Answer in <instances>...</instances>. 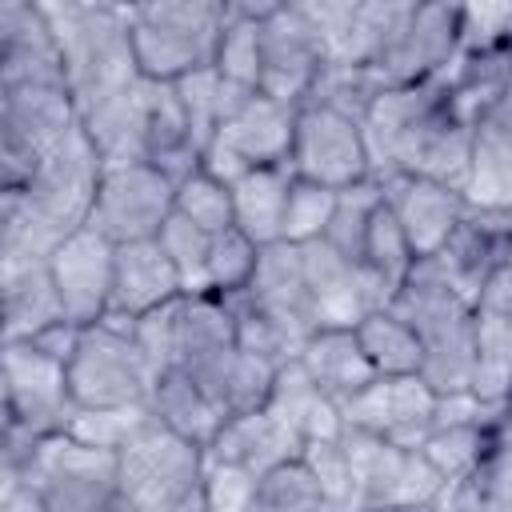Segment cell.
I'll list each match as a JSON object with an SVG mask.
<instances>
[{
  "instance_id": "cell-1",
  "label": "cell",
  "mask_w": 512,
  "mask_h": 512,
  "mask_svg": "<svg viewBox=\"0 0 512 512\" xmlns=\"http://www.w3.org/2000/svg\"><path fill=\"white\" fill-rule=\"evenodd\" d=\"M372 172L380 176H428L448 188H468L476 124L460 116L448 80L384 88L364 116Z\"/></svg>"
},
{
  "instance_id": "cell-2",
  "label": "cell",
  "mask_w": 512,
  "mask_h": 512,
  "mask_svg": "<svg viewBox=\"0 0 512 512\" xmlns=\"http://www.w3.org/2000/svg\"><path fill=\"white\" fill-rule=\"evenodd\" d=\"M44 12L64 56L68 96L76 100L80 116L140 80L128 4L64 0V4H44Z\"/></svg>"
},
{
  "instance_id": "cell-3",
  "label": "cell",
  "mask_w": 512,
  "mask_h": 512,
  "mask_svg": "<svg viewBox=\"0 0 512 512\" xmlns=\"http://www.w3.org/2000/svg\"><path fill=\"white\" fill-rule=\"evenodd\" d=\"M392 308L412 324L424 368L420 380L436 392H468L472 368H476V328H472V300L460 296L432 260H416L400 292L392 296Z\"/></svg>"
},
{
  "instance_id": "cell-4",
  "label": "cell",
  "mask_w": 512,
  "mask_h": 512,
  "mask_svg": "<svg viewBox=\"0 0 512 512\" xmlns=\"http://www.w3.org/2000/svg\"><path fill=\"white\" fill-rule=\"evenodd\" d=\"M228 24V4L212 0H152L128 4L136 68L152 84H176L216 68V48Z\"/></svg>"
},
{
  "instance_id": "cell-5",
  "label": "cell",
  "mask_w": 512,
  "mask_h": 512,
  "mask_svg": "<svg viewBox=\"0 0 512 512\" xmlns=\"http://www.w3.org/2000/svg\"><path fill=\"white\" fill-rule=\"evenodd\" d=\"M160 368L136 340V324L104 316L100 324L80 328L68 356V392L76 408H144Z\"/></svg>"
},
{
  "instance_id": "cell-6",
  "label": "cell",
  "mask_w": 512,
  "mask_h": 512,
  "mask_svg": "<svg viewBox=\"0 0 512 512\" xmlns=\"http://www.w3.org/2000/svg\"><path fill=\"white\" fill-rule=\"evenodd\" d=\"M296 132V108L220 76V128L204 148L200 168L224 184H236L252 168L288 164Z\"/></svg>"
},
{
  "instance_id": "cell-7",
  "label": "cell",
  "mask_w": 512,
  "mask_h": 512,
  "mask_svg": "<svg viewBox=\"0 0 512 512\" xmlns=\"http://www.w3.org/2000/svg\"><path fill=\"white\" fill-rule=\"evenodd\" d=\"M208 452L152 420L120 452L124 512H208Z\"/></svg>"
},
{
  "instance_id": "cell-8",
  "label": "cell",
  "mask_w": 512,
  "mask_h": 512,
  "mask_svg": "<svg viewBox=\"0 0 512 512\" xmlns=\"http://www.w3.org/2000/svg\"><path fill=\"white\" fill-rule=\"evenodd\" d=\"M20 480L44 496L48 512H124L120 452L92 448L72 432L40 440Z\"/></svg>"
},
{
  "instance_id": "cell-9",
  "label": "cell",
  "mask_w": 512,
  "mask_h": 512,
  "mask_svg": "<svg viewBox=\"0 0 512 512\" xmlns=\"http://www.w3.org/2000/svg\"><path fill=\"white\" fill-rule=\"evenodd\" d=\"M80 128L68 88H4L0 92V168L4 188H24L40 160Z\"/></svg>"
},
{
  "instance_id": "cell-10",
  "label": "cell",
  "mask_w": 512,
  "mask_h": 512,
  "mask_svg": "<svg viewBox=\"0 0 512 512\" xmlns=\"http://www.w3.org/2000/svg\"><path fill=\"white\" fill-rule=\"evenodd\" d=\"M288 168L300 180L324 184L332 192H344L352 184L372 180V152L364 136V120L336 112L320 100H304L296 108V132H292V156Z\"/></svg>"
},
{
  "instance_id": "cell-11",
  "label": "cell",
  "mask_w": 512,
  "mask_h": 512,
  "mask_svg": "<svg viewBox=\"0 0 512 512\" xmlns=\"http://www.w3.org/2000/svg\"><path fill=\"white\" fill-rule=\"evenodd\" d=\"M172 212H176V180L164 168L136 160V164L104 168L88 228H96L104 240L120 248V244L156 240L172 220Z\"/></svg>"
},
{
  "instance_id": "cell-12",
  "label": "cell",
  "mask_w": 512,
  "mask_h": 512,
  "mask_svg": "<svg viewBox=\"0 0 512 512\" xmlns=\"http://www.w3.org/2000/svg\"><path fill=\"white\" fill-rule=\"evenodd\" d=\"M76 416L68 392V364L32 340L4 344V428H20L36 440L68 432Z\"/></svg>"
},
{
  "instance_id": "cell-13",
  "label": "cell",
  "mask_w": 512,
  "mask_h": 512,
  "mask_svg": "<svg viewBox=\"0 0 512 512\" xmlns=\"http://www.w3.org/2000/svg\"><path fill=\"white\" fill-rule=\"evenodd\" d=\"M328 68L324 36L308 4H272L260 20V92L300 108Z\"/></svg>"
},
{
  "instance_id": "cell-14",
  "label": "cell",
  "mask_w": 512,
  "mask_h": 512,
  "mask_svg": "<svg viewBox=\"0 0 512 512\" xmlns=\"http://www.w3.org/2000/svg\"><path fill=\"white\" fill-rule=\"evenodd\" d=\"M344 448L356 476V508H416L440 504L444 476L420 448H400L380 436L344 428Z\"/></svg>"
},
{
  "instance_id": "cell-15",
  "label": "cell",
  "mask_w": 512,
  "mask_h": 512,
  "mask_svg": "<svg viewBox=\"0 0 512 512\" xmlns=\"http://www.w3.org/2000/svg\"><path fill=\"white\" fill-rule=\"evenodd\" d=\"M460 56V4H412L408 20L368 68L380 88H408L448 76Z\"/></svg>"
},
{
  "instance_id": "cell-16",
  "label": "cell",
  "mask_w": 512,
  "mask_h": 512,
  "mask_svg": "<svg viewBox=\"0 0 512 512\" xmlns=\"http://www.w3.org/2000/svg\"><path fill=\"white\" fill-rule=\"evenodd\" d=\"M104 176V160L96 156L92 140L84 136V128H76L68 140H60L40 168L32 172V180L20 188L56 228L76 232L88 224L92 216V200Z\"/></svg>"
},
{
  "instance_id": "cell-17",
  "label": "cell",
  "mask_w": 512,
  "mask_h": 512,
  "mask_svg": "<svg viewBox=\"0 0 512 512\" xmlns=\"http://www.w3.org/2000/svg\"><path fill=\"white\" fill-rule=\"evenodd\" d=\"M436 392L420 376H376L360 396H352L340 416L344 428L380 436L400 448H420L436 420Z\"/></svg>"
},
{
  "instance_id": "cell-18",
  "label": "cell",
  "mask_w": 512,
  "mask_h": 512,
  "mask_svg": "<svg viewBox=\"0 0 512 512\" xmlns=\"http://www.w3.org/2000/svg\"><path fill=\"white\" fill-rule=\"evenodd\" d=\"M440 276L468 300L480 296V288L512 264V208H484L468 204L452 236L436 256H428Z\"/></svg>"
},
{
  "instance_id": "cell-19",
  "label": "cell",
  "mask_w": 512,
  "mask_h": 512,
  "mask_svg": "<svg viewBox=\"0 0 512 512\" xmlns=\"http://www.w3.org/2000/svg\"><path fill=\"white\" fill-rule=\"evenodd\" d=\"M52 284L60 292L64 316L76 328L100 324L112 308V276H116V244L104 240L96 228H76L52 256H48Z\"/></svg>"
},
{
  "instance_id": "cell-20",
  "label": "cell",
  "mask_w": 512,
  "mask_h": 512,
  "mask_svg": "<svg viewBox=\"0 0 512 512\" xmlns=\"http://www.w3.org/2000/svg\"><path fill=\"white\" fill-rule=\"evenodd\" d=\"M4 88H68L64 56L44 4H0V92Z\"/></svg>"
},
{
  "instance_id": "cell-21",
  "label": "cell",
  "mask_w": 512,
  "mask_h": 512,
  "mask_svg": "<svg viewBox=\"0 0 512 512\" xmlns=\"http://www.w3.org/2000/svg\"><path fill=\"white\" fill-rule=\"evenodd\" d=\"M300 252H304V276L312 288L320 328H356L368 312L392 304V292L364 264L344 260L324 240H312Z\"/></svg>"
},
{
  "instance_id": "cell-22",
  "label": "cell",
  "mask_w": 512,
  "mask_h": 512,
  "mask_svg": "<svg viewBox=\"0 0 512 512\" xmlns=\"http://www.w3.org/2000/svg\"><path fill=\"white\" fill-rule=\"evenodd\" d=\"M244 296L292 340L296 356H300L304 340L320 328L316 304H312V288H308V276H304V252L296 244H288V240H280V244L260 252L256 276L244 288Z\"/></svg>"
},
{
  "instance_id": "cell-23",
  "label": "cell",
  "mask_w": 512,
  "mask_h": 512,
  "mask_svg": "<svg viewBox=\"0 0 512 512\" xmlns=\"http://www.w3.org/2000/svg\"><path fill=\"white\" fill-rule=\"evenodd\" d=\"M380 188H384V204L400 220V228L420 260H428L444 248V240L452 236V228L460 224V216L468 208L460 188H448L428 176L396 172V176H380Z\"/></svg>"
},
{
  "instance_id": "cell-24",
  "label": "cell",
  "mask_w": 512,
  "mask_h": 512,
  "mask_svg": "<svg viewBox=\"0 0 512 512\" xmlns=\"http://www.w3.org/2000/svg\"><path fill=\"white\" fill-rule=\"evenodd\" d=\"M184 296V280L164 252L160 240H140V244H120L116 248V276H112V308L108 316H120L128 324L144 320L148 312L172 304Z\"/></svg>"
},
{
  "instance_id": "cell-25",
  "label": "cell",
  "mask_w": 512,
  "mask_h": 512,
  "mask_svg": "<svg viewBox=\"0 0 512 512\" xmlns=\"http://www.w3.org/2000/svg\"><path fill=\"white\" fill-rule=\"evenodd\" d=\"M204 452H208V460L240 464V468H248V472H256V476H264V472H272V468H280V464L304 456V444H300V436H296L288 424H280L268 408H252V412L228 416V420L220 424L216 440H212Z\"/></svg>"
},
{
  "instance_id": "cell-26",
  "label": "cell",
  "mask_w": 512,
  "mask_h": 512,
  "mask_svg": "<svg viewBox=\"0 0 512 512\" xmlns=\"http://www.w3.org/2000/svg\"><path fill=\"white\" fill-rule=\"evenodd\" d=\"M148 104H152V80H136L132 88L108 96L104 104L88 108L80 116L84 136L92 140L104 168L136 164L144 160V132H148Z\"/></svg>"
},
{
  "instance_id": "cell-27",
  "label": "cell",
  "mask_w": 512,
  "mask_h": 512,
  "mask_svg": "<svg viewBox=\"0 0 512 512\" xmlns=\"http://www.w3.org/2000/svg\"><path fill=\"white\" fill-rule=\"evenodd\" d=\"M264 408H268L280 424H288V428L300 436V444L344 436L340 404L320 392V384L304 372L300 360H288V364L276 368V380H272V392H268Z\"/></svg>"
},
{
  "instance_id": "cell-28",
  "label": "cell",
  "mask_w": 512,
  "mask_h": 512,
  "mask_svg": "<svg viewBox=\"0 0 512 512\" xmlns=\"http://www.w3.org/2000/svg\"><path fill=\"white\" fill-rule=\"evenodd\" d=\"M296 360L320 384V392L328 400H336L340 408L376 380V368L368 364V356L356 340V328H316L304 340Z\"/></svg>"
},
{
  "instance_id": "cell-29",
  "label": "cell",
  "mask_w": 512,
  "mask_h": 512,
  "mask_svg": "<svg viewBox=\"0 0 512 512\" xmlns=\"http://www.w3.org/2000/svg\"><path fill=\"white\" fill-rule=\"evenodd\" d=\"M0 292H4V344L12 340H36L40 332L64 324V304L52 284L48 260L0 268Z\"/></svg>"
},
{
  "instance_id": "cell-30",
  "label": "cell",
  "mask_w": 512,
  "mask_h": 512,
  "mask_svg": "<svg viewBox=\"0 0 512 512\" xmlns=\"http://www.w3.org/2000/svg\"><path fill=\"white\" fill-rule=\"evenodd\" d=\"M188 376L208 392V400L228 416L236 412H252V408H264L268 392H272V380H276V364L244 352V348H224L216 352L212 360L188 368Z\"/></svg>"
},
{
  "instance_id": "cell-31",
  "label": "cell",
  "mask_w": 512,
  "mask_h": 512,
  "mask_svg": "<svg viewBox=\"0 0 512 512\" xmlns=\"http://www.w3.org/2000/svg\"><path fill=\"white\" fill-rule=\"evenodd\" d=\"M296 172L288 164H268L252 168L232 184V208H236V228L260 244L272 248L284 240V208H288V188Z\"/></svg>"
},
{
  "instance_id": "cell-32",
  "label": "cell",
  "mask_w": 512,
  "mask_h": 512,
  "mask_svg": "<svg viewBox=\"0 0 512 512\" xmlns=\"http://www.w3.org/2000/svg\"><path fill=\"white\" fill-rule=\"evenodd\" d=\"M148 408H152V416H156L168 432H176V436H184V440H192V444H200V448H208V444L216 440L220 424H224V412H220V408L208 400V392H204L188 372H180V368H164V372H160Z\"/></svg>"
},
{
  "instance_id": "cell-33",
  "label": "cell",
  "mask_w": 512,
  "mask_h": 512,
  "mask_svg": "<svg viewBox=\"0 0 512 512\" xmlns=\"http://www.w3.org/2000/svg\"><path fill=\"white\" fill-rule=\"evenodd\" d=\"M440 512H512V424L492 440L480 464L452 480L436 504Z\"/></svg>"
},
{
  "instance_id": "cell-34",
  "label": "cell",
  "mask_w": 512,
  "mask_h": 512,
  "mask_svg": "<svg viewBox=\"0 0 512 512\" xmlns=\"http://www.w3.org/2000/svg\"><path fill=\"white\" fill-rule=\"evenodd\" d=\"M68 236L20 188H0V268L48 260Z\"/></svg>"
},
{
  "instance_id": "cell-35",
  "label": "cell",
  "mask_w": 512,
  "mask_h": 512,
  "mask_svg": "<svg viewBox=\"0 0 512 512\" xmlns=\"http://www.w3.org/2000/svg\"><path fill=\"white\" fill-rule=\"evenodd\" d=\"M356 340H360L368 364L376 368V376H420V368H424V348H420L412 324L392 304L368 312L356 324Z\"/></svg>"
},
{
  "instance_id": "cell-36",
  "label": "cell",
  "mask_w": 512,
  "mask_h": 512,
  "mask_svg": "<svg viewBox=\"0 0 512 512\" xmlns=\"http://www.w3.org/2000/svg\"><path fill=\"white\" fill-rule=\"evenodd\" d=\"M464 200L484 208H512V128L488 120L476 124Z\"/></svg>"
},
{
  "instance_id": "cell-37",
  "label": "cell",
  "mask_w": 512,
  "mask_h": 512,
  "mask_svg": "<svg viewBox=\"0 0 512 512\" xmlns=\"http://www.w3.org/2000/svg\"><path fill=\"white\" fill-rule=\"evenodd\" d=\"M512 420L508 416H496V420H468V424H436L428 432V440L420 444V452L428 456V464L444 476V484L468 476L480 456L492 448V440L508 428Z\"/></svg>"
},
{
  "instance_id": "cell-38",
  "label": "cell",
  "mask_w": 512,
  "mask_h": 512,
  "mask_svg": "<svg viewBox=\"0 0 512 512\" xmlns=\"http://www.w3.org/2000/svg\"><path fill=\"white\" fill-rule=\"evenodd\" d=\"M476 364L512 368V264H504L472 300Z\"/></svg>"
},
{
  "instance_id": "cell-39",
  "label": "cell",
  "mask_w": 512,
  "mask_h": 512,
  "mask_svg": "<svg viewBox=\"0 0 512 512\" xmlns=\"http://www.w3.org/2000/svg\"><path fill=\"white\" fill-rule=\"evenodd\" d=\"M272 4H228V24L216 48V72L232 84H260V20Z\"/></svg>"
},
{
  "instance_id": "cell-40",
  "label": "cell",
  "mask_w": 512,
  "mask_h": 512,
  "mask_svg": "<svg viewBox=\"0 0 512 512\" xmlns=\"http://www.w3.org/2000/svg\"><path fill=\"white\" fill-rule=\"evenodd\" d=\"M384 204V188L380 180H364V184H352L344 192H336V208H332V220L324 228V244L336 248L344 260L352 264H364V244H368V228H372V216L376 208Z\"/></svg>"
},
{
  "instance_id": "cell-41",
  "label": "cell",
  "mask_w": 512,
  "mask_h": 512,
  "mask_svg": "<svg viewBox=\"0 0 512 512\" xmlns=\"http://www.w3.org/2000/svg\"><path fill=\"white\" fill-rule=\"evenodd\" d=\"M416 252H412V244H408V236H404V228H400V220L392 216V208L388 204H380L376 208V216H372V228H368V244H364V268L396 296L400 292V284L408 280V272L416 268Z\"/></svg>"
},
{
  "instance_id": "cell-42",
  "label": "cell",
  "mask_w": 512,
  "mask_h": 512,
  "mask_svg": "<svg viewBox=\"0 0 512 512\" xmlns=\"http://www.w3.org/2000/svg\"><path fill=\"white\" fill-rule=\"evenodd\" d=\"M176 216H184L188 224L204 228L208 236H220V232L236 228L232 184H224V180H216L212 172L196 168L188 180L176 184Z\"/></svg>"
},
{
  "instance_id": "cell-43",
  "label": "cell",
  "mask_w": 512,
  "mask_h": 512,
  "mask_svg": "<svg viewBox=\"0 0 512 512\" xmlns=\"http://www.w3.org/2000/svg\"><path fill=\"white\" fill-rule=\"evenodd\" d=\"M252 512H324V492L312 468L304 464V456L260 476Z\"/></svg>"
},
{
  "instance_id": "cell-44",
  "label": "cell",
  "mask_w": 512,
  "mask_h": 512,
  "mask_svg": "<svg viewBox=\"0 0 512 512\" xmlns=\"http://www.w3.org/2000/svg\"><path fill=\"white\" fill-rule=\"evenodd\" d=\"M152 408H76L68 432L92 448H108V452H124L148 424H152Z\"/></svg>"
},
{
  "instance_id": "cell-45",
  "label": "cell",
  "mask_w": 512,
  "mask_h": 512,
  "mask_svg": "<svg viewBox=\"0 0 512 512\" xmlns=\"http://www.w3.org/2000/svg\"><path fill=\"white\" fill-rule=\"evenodd\" d=\"M260 244H252L240 228H228L220 236H212V252H208V292L212 296H236L252 284L256 264H260Z\"/></svg>"
},
{
  "instance_id": "cell-46",
  "label": "cell",
  "mask_w": 512,
  "mask_h": 512,
  "mask_svg": "<svg viewBox=\"0 0 512 512\" xmlns=\"http://www.w3.org/2000/svg\"><path fill=\"white\" fill-rule=\"evenodd\" d=\"M304 464L312 468V476H316V484L324 492V512L356 508V476H352V460H348L344 436L304 444Z\"/></svg>"
},
{
  "instance_id": "cell-47",
  "label": "cell",
  "mask_w": 512,
  "mask_h": 512,
  "mask_svg": "<svg viewBox=\"0 0 512 512\" xmlns=\"http://www.w3.org/2000/svg\"><path fill=\"white\" fill-rule=\"evenodd\" d=\"M332 208H336V192L332 188L296 176L292 188H288V208H284V240L296 244V248L320 240L328 220H332Z\"/></svg>"
},
{
  "instance_id": "cell-48",
  "label": "cell",
  "mask_w": 512,
  "mask_h": 512,
  "mask_svg": "<svg viewBox=\"0 0 512 512\" xmlns=\"http://www.w3.org/2000/svg\"><path fill=\"white\" fill-rule=\"evenodd\" d=\"M164 244V252L172 256L184 292H208V252H212V236L196 224H188L184 216L172 212V220L164 224V232L156 236Z\"/></svg>"
},
{
  "instance_id": "cell-49",
  "label": "cell",
  "mask_w": 512,
  "mask_h": 512,
  "mask_svg": "<svg viewBox=\"0 0 512 512\" xmlns=\"http://www.w3.org/2000/svg\"><path fill=\"white\" fill-rule=\"evenodd\" d=\"M176 96H180V108H184V120H188V132H192V144L204 148L212 144L216 128H220V72L216 68H204V72H192L184 80L172 84Z\"/></svg>"
},
{
  "instance_id": "cell-50",
  "label": "cell",
  "mask_w": 512,
  "mask_h": 512,
  "mask_svg": "<svg viewBox=\"0 0 512 512\" xmlns=\"http://www.w3.org/2000/svg\"><path fill=\"white\" fill-rule=\"evenodd\" d=\"M256 484H260L256 472H248V468H240V464L208 460V472H204V500H208V512H252Z\"/></svg>"
},
{
  "instance_id": "cell-51",
  "label": "cell",
  "mask_w": 512,
  "mask_h": 512,
  "mask_svg": "<svg viewBox=\"0 0 512 512\" xmlns=\"http://www.w3.org/2000/svg\"><path fill=\"white\" fill-rule=\"evenodd\" d=\"M512 40V4H460V52H488Z\"/></svg>"
},
{
  "instance_id": "cell-52",
  "label": "cell",
  "mask_w": 512,
  "mask_h": 512,
  "mask_svg": "<svg viewBox=\"0 0 512 512\" xmlns=\"http://www.w3.org/2000/svg\"><path fill=\"white\" fill-rule=\"evenodd\" d=\"M480 120H488V124H504V128H512V80L504 84V92L496 96V104H492V108H488V112H484ZM480 120H476V124H480Z\"/></svg>"
},
{
  "instance_id": "cell-53",
  "label": "cell",
  "mask_w": 512,
  "mask_h": 512,
  "mask_svg": "<svg viewBox=\"0 0 512 512\" xmlns=\"http://www.w3.org/2000/svg\"><path fill=\"white\" fill-rule=\"evenodd\" d=\"M336 512H440L436 504H416V508H336Z\"/></svg>"
},
{
  "instance_id": "cell-54",
  "label": "cell",
  "mask_w": 512,
  "mask_h": 512,
  "mask_svg": "<svg viewBox=\"0 0 512 512\" xmlns=\"http://www.w3.org/2000/svg\"><path fill=\"white\" fill-rule=\"evenodd\" d=\"M508 420H512V396H508Z\"/></svg>"
}]
</instances>
